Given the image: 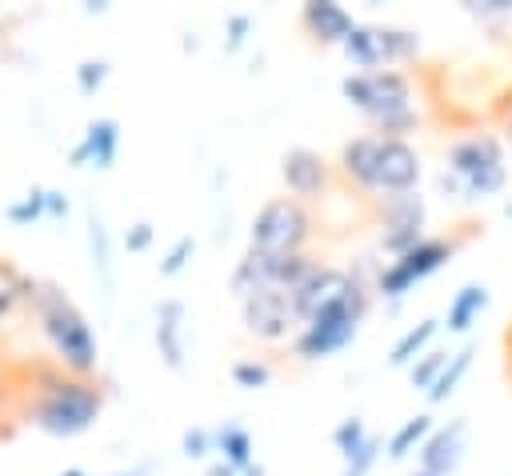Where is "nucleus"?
<instances>
[{"label": "nucleus", "instance_id": "1", "mask_svg": "<svg viewBox=\"0 0 512 476\" xmlns=\"http://www.w3.org/2000/svg\"><path fill=\"white\" fill-rule=\"evenodd\" d=\"M104 396L88 376H72L64 368H40L32 384V404H28V424L48 432V436H80L92 428L100 416Z\"/></svg>", "mask_w": 512, "mask_h": 476}, {"label": "nucleus", "instance_id": "2", "mask_svg": "<svg viewBox=\"0 0 512 476\" xmlns=\"http://www.w3.org/2000/svg\"><path fill=\"white\" fill-rule=\"evenodd\" d=\"M28 304L36 308L40 332H44V340L52 344L60 368L72 372V376H92L96 364H100V348H96L92 324H88L84 312L64 296V288H56V284H48V280H32Z\"/></svg>", "mask_w": 512, "mask_h": 476}, {"label": "nucleus", "instance_id": "3", "mask_svg": "<svg viewBox=\"0 0 512 476\" xmlns=\"http://www.w3.org/2000/svg\"><path fill=\"white\" fill-rule=\"evenodd\" d=\"M344 100L376 128V136L388 140H404L416 128V108H412V84L404 72L396 68H380V72H348L340 80Z\"/></svg>", "mask_w": 512, "mask_h": 476}, {"label": "nucleus", "instance_id": "4", "mask_svg": "<svg viewBox=\"0 0 512 476\" xmlns=\"http://www.w3.org/2000/svg\"><path fill=\"white\" fill-rule=\"evenodd\" d=\"M508 180V164H504V144L492 132H472L448 144L444 156V172H440V188L456 200H484L496 196Z\"/></svg>", "mask_w": 512, "mask_h": 476}, {"label": "nucleus", "instance_id": "5", "mask_svg": "<svg viewBox=\"0 0 512 476\" xmlns=\"http://www.w3.org/2000/svg\"><path fill=\"white\" fill-rule=\"evenodd\" d=\"M364 312H368V288L352 276V284L332 304H324L316 316L304 320V328L296 336V356L300 360H324V356L340 352L356 336Z\"/></svg>", "mask_w": 512, "mask_h": 476}, {"label": "nucleus", "instance_id": "6", "mask_svg": "<svg viewBox=\"0 0 512 476\" xmlns=\"http://www.w3.org/2000/svg\"><path fill=\"white\" fill-rule=\"evenodd\" d=\"M340 52L348 56V64L356 72H380V68L420 56V32L400 28V24H360L356 20V28L340 44Z\"/></svg>", "mask_w": 512, "mask_h": 476}, {"label": "nucleus", "instance_id": "7", "mask_svg": "<svg viewBox=\"0 0 512 476\" xmlns=\"http://www.w3.org/2000/svg\"><path fill=\"white\" fill-rule=\"evenodd\" d=\"M308 236H312L308 208L292 196H276L252 216L248 248L252 252H272V256H292V252H304Z\"/></svg>", "mask_w": 512, "mask_h": 476}, {"label": "nucleus", "instance_id": "8", "mask_svg": "<svg viewBox=\"0 0 512 476\" xmlns=\"http://www.w3.org/2000/svg\"><path fill=\"white\" fill-rule=\"evenodd\" d=\"M452 256H456V244H452V240H444V236H424L416 248H408L404 256L388 260V268L376 276V292L388 296V300H400L412 284H420L424 276H432L436 268H444Z\"/></svg>", "mask_w": 512, "mask_h": 476}, {"label": "nucleus", "instance_id": "9", "mask_svg": "<svg viewBox=\"0 0 512 476\" xmlns=\"http://www.w3.org/2000/svg\"><path fill=\"white\" fill-rule=\"evenodd\" d=\"M312 268V260L304 252H292V256H272V252H244L236 272H232V292L236 296H248L256 288H284L292 292L296 280Z\"/></svg>", "mask_w": 512, "mask_h": 476}, {"label": "nucleus", "instance_id": "10", "mask_svg": "<svg viewBox=\"0 0 512 476\" xmlns=\"http://www.w3.org/2000/svg\"><path fill=\"white\" fill-rule=\"evenodd\" d=\"M240 316H244V328L260 340H284L288 328L296 324L292 296L284 288H256L240 296Z\"/></svg>", "mask_w": 512, "mask_h": 476}, {"label": "nucleus", "instance_id": "11", "mask_svg": "<svg viewBox=\"0 0 512 476\" xmlns=\"http://www.w3.org/2000/svg\"><path fill=\"white\" fill-rule=\"evenodd\" d=\"M424 240V196L420 192H396L384 196V232L380 244L396 256H404L408 248H416Z\"/></svg>", "mask_w": 512, "mask_h": 476}, {"label": "nucleus", "instance_id": "12", "mask_svg": "<svg viewBox=\"0 0 512 476\" xmlns=\"http://www.w3.org/2000/svg\"><path fill=\"white\" fill-rule=\"evenodd\" d=\"M416 184H420V152H416L408 140H388V136H380L372 192L396 196V192H416Z\"/></svg>", "mask_w": 512, "mask_h": 476}, {"label": "nucleus", "instance_id": "13", "mask_svg": "<svg viewBox=\"0 0 512 476\" xmlns=\"http://www.w3.org/2000/svg\"><path fill=\"white\" fill-rule=\"evenodd\" d=\"M348 284H352V272L332 268V264H316V260H312V268H308V272L296 280V288L288 292V296H292L296 324H304V320L316 316L324 304H332Z\"/></svg>", "mask_w": 512, "mask_h": 476}, {"label": "nucleus", "instance_id": "14", "mask_svg": "<svg viewBox=\"0 0 512 476\" xmlns=\"http://www.w3.org/2000/svg\"><path fill=\"white\" fill-rule=\"evenodd\" d=\"M280 176H284L292 200H308L328 188V160L312 148H288L280 160Z\"/></svg>", "mask_w": 512, "mask_h": 476}, {"label": "nucleus", "instance_id": "15", "mask_svg": "<svg viewBox=\"0 0 512 476\" xmlns=\"http://www.w3.org/2000/svg\"><path fill=\"white\" fill-rule=\"evenodd\" d=\"M464 436H468L464 420H448V424L432 428L428 440L420 444V468L432 476H452L464 456Z\"/></svg>", "mask_w": 512, "mask_h": 476}, {"label": "nucleus", "instance_id": "16", "mask_svg": "<svg viewBox=\"0 0 512 476\" xmlns=\"http://www.w3.org/2000/svg\"><path fill=\"white\" fill-rule=\"evenodd\" d=\"M300 24H304V32H308L316 44H344L348 32L356 28L352 12H348L344 4H336V0H308V4L300 8Z\"/></svg>", "mask_w": 512, "mask_h": 476}, {"label": "nucleus", "instance_id": "17", "mask_svg": "<svg viewBox=\"0 0 512 476\" xmlns=\"http://www.w3.org/2000/svg\"><path fill=\"white\" fill-rule=\"evenodd\" d=\"M120 148V124L112 116H100L84 128L80 144L72 148V164H92V168H112Z\"/></svg>", "mask_w": 512, "mask_h": 476}, {"label": "nucleus", "instance_id": "18", "mask_svg": "<svg viewBox=\"0 0 512 476\" xmlns=\"http://www.w3.org/2000/svg\"><path fill=\"white\" fill-rule=\"evenodd\" d=\"M156 348L168 368H184V304L164 300L156 308Z\"/></svg>", "mask_w": 512, "mask_h": 476}, {"label": "nucleus", "instance_id": "19", "mask_svg": "<svg viewBox=\"0 0 512 476\" xmlns=\"http://www.w3.org/2000/svg\"><path fill=\"white\" fill-rule=\"evenodd\" d=\"M376 152H380V136H352L344 148H340V172L348 180H356L360 188L372 192V176H376Z\"/></svg>", "mask_w": 512, "mask_h": 476}, {"label": "nucleus", "instance_id": "20", "mask_svg": "<svg viewBox=\"0 0 512 476\" xmlns=\"http://www.w3.org/2000/svg\"><path fill=\"white\" fill-rule=\"evenodd\" d=\"M212 452L228 464V468H252L256 460H252V436H248V428H240V424H220L216 432H212Z\"/></svg>", "mask_w": 512, "mask_h": 476}, {"label": "nucleus", "instance_id": "21", "mask_svg": "<svg viewBox=\"0 0 512 476\" xmlns=\"http://www.w3.org/2000/svg\"><path fill=\"white\" fill-rule=\"evenodd\" d=\"M488 308V288L484 284H464L456 296H452V304H448V316H444V324H448V332H468L472 328V320L480 316Z\"/></svg>", "mask_w": 512, "mask_h": 476}, {"label": "nucleus", "instance_id": "22", "mask_svg": "<svg viewBox=\"0 0 512 476\" xmlns=\"http://www.w3.org/2000/svg\"><path fill=\"white\" fill-rule=\"evenodd\" d=\"M436 320H420L416 328H408L396 344H392V352H388V364L392 368H412L416 364V356H424V348H428V340L436 336Z\"/></svg>", "mask_w": 512, "mask_h": 476}, {"label": "nucleus", "instance_id": "23", "mask_svg": "<svg viewBox=\"0 0 512 476\" xmlns=\"http://www.w3.org/2000/svg\"><path fill=\"white\" fill-rule=\"evenodd\" d=\"M472 352H476V344H460L456 352H448V364L440 368V376H436L432 388H428V400H432V404H440V400H448V396L456 392V384L464 380V372H468V364H472Z\"/></svg>", "mask_w": 512, "mask_h": 476}, {"label": "nucleus", "instance_id": "24", "mask_svg": "<svg viewBox=\"0 0 512 476\" xmlns=\"http://www.w3.org/2000/svg\"><path fill=\"white\" fill-rule=\"evenodd\" d=\"M428 432H432V416H428V412L408 416V420L388 436V456H392V460H404L408 452H416V448L428 440Z\"/></svg>", "mask_w": 512, "mask_h": 476}, {"label": "nucleus", "instance_id": "25", "mask_svg": "<svg viewBox=\"0 0 512 476\" xmlns=\"http://www.w3.org/2000/svg\"><path fill=\"white\" fill-rule=\"evenodd\" d=\"M28 296H32V280H28L24 272H16L12 264L0 260V320H4L16 304H28Z\"/></svg>", "mask_w": 512, "mask_h": 476}, {"label": "nucleus", "instance_id": "26", "mask_svg": "<svg viewBox=\"0 0 512 476\" xmlns=\"http://www.w3.org/2000/svg\"><path fill=\"white\" fill-rule=\"evenodd\" d=\"M44 196H48V188H28L20 200H12L8 208H4V216H8V224H32V220H40V216H48V208H44Z\"/></svg>", "mask_w": 512, "mask_h": 476}, {"label": "nucleus", "instance_id": "27", "mask_svg": "<svg viewBox=\"0 0 512 476\" xmlns=\"http://www.w3.org/2000/svg\"><path fill=\"white\" fill-rule=\"evenodd\" d=\"M444 364H448V352H424V356L412 364V388H424V392H428Z\"/></svg>", "mask_w": 512, "mask_h": 476}, {"label": "nucleus", "instance_id": "28", "mask_svg": "<svg viewBox=\"0 0 512 476\" xmlns=\"http://www.w3.org/2000/svg\"><path fill=\"white\" fill-rule=\"evenodd\" d=\"M232 380H236L240 388H264V384L272 380V368H268L264 360H236V364H232Z\"/></svg>", "mask_w": 512, "mask_h": 476}, {"label": "nucleus", "instance_id": "29", "mask_svg": "<svg viewBox=\"0 0 512 476\" xmlns=\"http://www.w3.org/2000/svg\"><path fill=\"white\" fill-rule=\"evenodd\" d=\"M104 80H108V60H84V64L76 68V88H80L84 96H92Z\"/></svg>", "mask_w": 512, "mask_h": 476}, {"label": "nucleus", "instance_id": "30", "mask_svg": "<svg viewBox=\"0 0 512 476\" xmlns=\"http://www.w3.org/2000/svg\"><path fill=\"white\" fill-rule=\"evenodd\" d=\"M192 252H196V240H192V236H180V240L168 248V256L160 260V272H164V276H176V272L188 264Z\"/></svg>", "mask_w": 512, "mask_h": 476}, {"label": "nucleus", "instance_id": "31", "mask_svg": "<svg viewBox=\"0 0 512 476\" xmlns=\"http://www.w3.org/2000/svg\"><path fill=\"white\" fill-rule=\"evenodd\" d=\"M88 228H92V256H96V268H100V276L108 280V236H104V224H100L96 212H92Z\"/></svg>", "mask_w": 512, "mask_h": 476}, {"label": "nucleus", "instance_id": "32", "mask_svg": "<svg viewBox=\"0 0 512 476\" xmlns=\"http://www.w3.org/2000/svg\"><path fill=\"white\" fill-rule=\"evenodd\" d=\"M180 444H184V456H204V452H212V432H204V428H188Z\"/></svg>", "mask_w": 512, "mask_h": 476}, {"label": "nucleus", "instance_id": "33", "mask_svg": "<svg viewBox=\"0 0 512 476\" xmlns=\"http://www.w3.org/2000/svg\"><path fill=\"white\" fill-rule=\"evenodd\" d=\"M148 244H152V224H148V220L132 224V228H128V236H124V248H128V252H144Z\"/></svg>", "mask_w": 512, "mask_h": 476}, {"label": "nucleus", "instance_id": "34", "mask_svg": "<svg viewBox=\"0 0 512 476\" xmlns=\"http://www.w3.org/2000/svg\"><path fill=\"white\" fill-rule=\"evenodd\" d=\"M472 16L492 20V16H512V0H484V4H464Z\"/></svg>", "mask_w": 512, "mask_h": 476}, {"label": "nucleus", "instance_id": "35", "mask_svg": "<svg viewBox=\"0 0 512 476\" xmlns=\"http://www.w3.org/2000/svg\"><path fill=\"white\" fill-rule=\"evenodd\" d=\"M248 16L244 12H236V16H228V48H240L244 44V36H248Z\"/></svg>", "mask_w": 512, "mask_h": 476}, {"label": "nucleus", "instance_id": "36", "mask_svg": "<svg viewBox=\"0 0 512 476\" xmlns=\"http://www.w3.org/2000/svg\"><path fill=\"white\" fill-rule=\"evenodd\" d=\"M44 208H48V216H64V212H68V200H64L60 192H52V188H48V196H44Z\"/></svg>", "mask_w": 512, "mask_h": 476}, {"label": "nucleus", "instance_id": "37", "mask_svg": "<svg viewBox=\"0 0 512 476\" xmlns=\"http://www.w3.org/2000/svg\"><path fill=\"white\" fill-rule=\"evenodd\" d=\"M504 136H508V144H512V100H508V112H504Z\"/></svg>", "mask_w": 512, "mask_h": 476}, {"label": "nucleus", "instance_id": "38", "mask_svg": "<svg viewBox=\"0 0 512 476\" xmlns=\"http://www.w3.org/2000/svg\"><path fill=\"white\" fill-rule=\"evenodd\" d=\"M236 476H264V468H260V464H252V468H240Z\"/></svg>", "mask_w": 512, "mask_h": 476}, {"label": "nucleus", "instance_id": "39", "mask_svg": "<svg viewBox=\"0 0 512 476\" xmlns=\"http://www.w3.org/2000/svg\"><path fill=\"white\" fill-rule=\"evenodd\" d=\"M56 476H84L80 468H64V472H56Z\"/></svg>", "mask_w": 512, "mask_h": 476}, {"label": "nucleus", "instance_id": "40", "mask_svg": "<svg viewBox=\"0 0 512 476\" xmlns=\"http://www.w3.org/2000/svg\"><path fill=\"white\" fill-rule=\"evenodd\" d=\"M116 476H144V468H132V472H116Z\"/></svg>", "mask_w": 512, "mask_h": 476}, {"label": "nucleus", "instance_id": "41", "mask_svg": "<svg viewBox=\"0 0 512 476\" xmlns=\"http://www.w3.org/2000/svg\"><path fill=\"white\" fill-rule=\"evenodd\" d=\"M508 372H512V332H508Z\"/></svg>", "mask_w": 512, "mask_h": 476}, {"label": "nucleus", "instance_id": "42", "mask_svg": "<svg viewBox=\"0 0 512 476\" xmlns=\"http://www.w3.org/2000/svg\"><path fill=\"white\" fill-rule=\"evenodd\" d=\"M412 476H432V472H424V468H416V472H412Z\"/></svg>", "mask_w": 512, "mask_h": 476}]
</instances>
